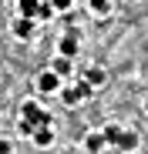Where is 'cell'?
I'll list each match as a JSON object with an SVG mask.
<instances>
[{
    "label": "cell",
    "instance_id": "cell-1",
    "mask_svg": "<svg viewBox=\"0 0 148 154\" xmlns=\"http://www.w3.org/2000/svg\"><path fill=\"white\" fill-rule=\"evenodd\" d=\"M20 121H27L31 127H51V114L40 104H34V100H24L20 104Z\"/></svg>",
    "mask_w": 148,
    "mask_h": 154
},
{
    "label": "cell",
    "instance_id": "cell-2",
    "mask_svg": "<svg viewBox=\"0 0 148 154\" xmlns=\"http://www.w3.org/2000/svg\"><path fill=\"white\" fill-rule=\"evenodd\" d=\"M88 94H91V87H88L84 81H81V84H61V100H64L67 107H78Z\"/></svg>",
    "mask_w": 148,
    "mask_h": 154
},
{
    "label": "cell",
    "instance_id": "cell-3",
    "mask_svg": "<svg viewBox=\"0 0 148 154\" xmlns=\"http://www.w3.org/2000/svg\"><path fill=\"white\" fill-rule=\"evenodd\" d=\"M61 84H64V81H61V77H57L51 67L37 74V91H40V94H57V91H61Z\"/></svg>",
    "mask_w": 148,
    "mask_h": 154
},
{
    "label": "cell",
    "instance_id": "cell-4",
    "mask_svg": "<svg viewBox=\"0 0 148 154\" xmlns=\"http://www.w3.org/2000/svg\"><path fill=\"white\" fill-rule=\"evenodd\" d=\"M34 34H37V20L34 17H17L14 20V37L17 40H31Z\"/></svg>",
    "mask_w": 148,
    "mask_h": 154
},
{
    "label": "cell",
    "instance_id": "cell-5",
    "mask_svg": "<svg viewBox=\"0 0 148 154\" xmlns=\"http://www.w3.org/2000/svg\"><path fill=\"white\" fill-rule=\"evenodd\" d=\"M31 141H34L37 147H51V144H54V131H51V127H34Z\"/></svg>",
    "mask_w": 148,
    "mask_h": 154
},
{
    "label": "cell",
    "instance_id": "cell-6",
    "mask_svg": "<svg viewBox=\"0 0 148 154\" xmlns=\"http://www.w3.org/2000/svg\"><path fill=\"white\" fill-rule=\"evenodd\" d=\"M84 147H88L91 154H98V151H105V147H108V141H105V134H101V131H91V134L84 137Z\"/></svg>",
    "mask_w": 148,
    "mask_h": 154
},
{
    "label": "cell",
    "instance_id": "cell-7",
    "mask_svg": "<svg viewBox=\"0 0 148 154\" xmlns=\"http://www.w3.org/2000/svg\"><path fill=\"white\" fill-rule=\"evenodd\" d=\"M51 70L61 77V81H67V77H71V70H74V64H71V57H57V60L51 64Z\"/></svg>",
    "mask_w": 148,
    "mask_h": 154
},
{
    "label": "cell",
    "instance_id": "cell-8",
    "mask_svg": "<svg viewBox=\"0 0 148 154\" xmlns=\"http://www.w3.org/2000/svg\"><path fill=\"white\" fill-rule=\"evenodd\" d=\"M105 77H108V74H105L101 67H88V70H84V84H88V87H101Z\"/></svg>",
    "mask_w": 148,
    "mask_h": 154
},
{
    "label": "cell",
    "instance_id": "cell-9",
    "mask_svg": "<svg viewBox=\"0 0 148 154\" xmlns=\"http://www.w3.org/2000/svg\"><path fill=\"white\" fill-rule=\"evenodd\" d=\"M114 147H118V151H135V147H138V134H135V131H121V137H118Z\"/></svg>",
    "mask_w": 148,
    "mask_h": 154
},
{
    "label": "cell",
    "instance_id": "cell-10",
    "mask_svg": "<svg viewBox=\"0 0 148 154\" xmlns=\"http://www.w3.org/2000/svg\"><path fill=\"white\" fill-rule=\"evenodd\" d=\"M78 54V37L74 34H64L61 37V57H74Z\"/></svg>",
    "mask_w": 148,
    "mask_h": 154
},
{
    "label": "cell",
    "instance_id": "cell-11",
    "mask_svg": "<svg viewBox=\"0 0 148 154\" xmlns=\"http://www.w3.org/2000/svg\"><path fill=\"white\" fill-rule=\"evenodd\" d=\"M37 7H40V0H17L20 17H34V14H37Z\"/></svg>",
    "mask_w": 148,
    "mask_h": 154
},
{
    "label": "cell",
    "instance_id": "cell-12",
    "mask_svg": "<svg viewBox=\"0 0 148 154\" xmlns=\"http://www.w3.org/2000/svg\"><path fill=\"white\" fill-rule=\"evenodd\" d=\"M88 7H91L98 17H105V14H111V0H88Z\"/></svg>",
    "mask_w": 148,
    "mask_h": 154
},
{
    "label": "cell",
    "instance_id": "cell-13",
    "mask_svg": "<svg viewBox=\"0 0 148 154\" xmlns=\"http://www.w3.org/2000/svg\"><path fill=\"white\" fill-rule=\"evenodd\" d=\"M57 10L51 7V4H44V0H40V7H37V14H34V20H51Z\"/></svg>",
    "mask_w": 148,
    "mask_h": 154
},
{
    "label": "cell",
    "instance_id": "cell-14",
    "mask_svg": "<svg viewBox=\"0 0 148 154\" xmlns=\"http://www.w3.org/2000/svg\"><path fill=\"white\" fill-rule=\"evenodd\" d=\"M101 134H105V141H108V144H118V137H121V127H118V124H108Z\"/></svg>",
    "mask_w": 148,
    "mask_h": 154
},
{
    "label": "cell",
    "instance_id": "cell-15",
    "mask_svg": "<svg viewBox=\"0 0 148 154\" xmlns=\"http://www.w3.org/2000/svg\"><path fill=\"white\" fill-rule=\"evenodd\" d=\"M47 4H51V7L57 10V14H67V10L74 7V0H47Z\"/></svg>",
    "mask_w": 148,
    "mask_h": 154
},
{
    "label": "cell",
    "instance_id": "cell-16",
    "mask_svg": "<svg viewBox=\"0 0 148 154\" xmlns=\"http://www.w3.org/2000/svg\"><path fill=\"white\" fill-rule=\"evenodd\" d=\"M0 154H14V141H7V137H0Z\"/></svg>",
    "mask_w": 148,
    "mask_h": 154
},
{
    "label": "cell",
    "instance_id": "cell-17",
    "mask_svg": "<svg viewBox=\"0 0 148 154\" xmlns=\"http://www.w3.org/2000/svg\"><path fill=\"white\" fill-rule=\"evenodd\" d=\"M141 107H145V114H148V94H145V100H141Z\"/></svg>",
    "mask_w": 148,
    "mask_h": 154
}]
</instances>
